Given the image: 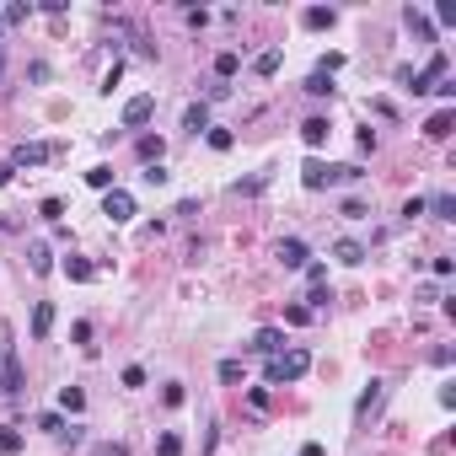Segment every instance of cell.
<instances>
[{"instance_id":"obj_1","label":"cell","mask_w":456,"mask_h":456,"mask_svg":"<svg viewBox=\"0 0 456 456\" xmlns=\"http://www.w3.org/2000/svg\"><path fill=\"white\" fill-rule=\"evenodd\" d=\"M312 371V354L306 349H279V354H268V386H290V381H300V376Z\"/></svg>"},{"instance_id":"obj_2","label":"cell","mask_w":456,"mask_h":456,"mask_svg":"<svg viewBox=\"0 0 456 456\" xmlns=\"http://www.w3.org/2000/svg\"><path fill=\"white\" fill-rule=\"evenodd\" d=\"M360 178H365V172L354 167V161H338V167H327V161H317V156H312L306 167H300V183H306L312 193H317V188H327V183H360Z\"/></svg>"},{"instance_id":"obj_3","label":"cell","mask_w":456,"mask_h":456,"mask_svg":"<svg viewBox=\"0 0 456 456\" xmlns=\"http://www.w3.org/2000/svg\"><path fill=\"white\" fill-rule=\"evenodd\" d=\"M27 376H22V354H16V344L6 338V349H0V392L6 397H22Z\"/></svg>"},{"instance_id":"obj_4","label":"cell","mask_w":456,"mask_h":456,"mask_svg":"<svg viewBox=\"0 0 456 456\" xmlns=\"http://www.w3.org/2000/svg\"><path fill=\"white\" fill-rule=\"evenodd\" d=\"M60 151H65V145H38V140L27 145V140H22V145L11 151V172H16V167H43V161H54Z\"/></svg>"},{"instance_id":"obj_5","label":"cell","mask_w":456,"mask_h":456,"mask_svg":"<svg viewBox=\"0 0 456 456\" xmlns=\"http://www.w3.org/2000/svg\"><path fill=\"white\" fill-rule=\"evenodd\" d=\"M151 113H156V97H151V92L129 97V102H124V129H140V124H151Z\"/></svg>"},{"instance_id":"obj_6","label":"cell","mask_w":456,"mask_h":456,"mask_svg":"<svg viewBox=\"0 0 456 456\" xmlns=\"http://www.w3.org/2000/svg\"><path fill=\"white\" fill-rule=\"evenodd\" d=\"M102 215H108L113 226H124V220L134 215V199H129L124 188H108V193H102Z\"/></svg>"},{"instance_id":"obj_7","label":"cell","mask_w":456,"mask_h":456,"mask_svg":"<svg viewBox=\"0 0 456 456\" xmlns=\"http://www.w3.org/2000/svg\"><path fill=\"white\" fill-rule=\"evenodd\" d=\"M247 349L252 354H279V349H285V327H258V333L247 338Z\"/></svg>"},{"instance_id":"obj_8","label":"cell","mask_w":456,"mask_h":456,"mask_svg":"<svg viewBox=\"0 0 456 456\" xmlns=\"http://www.w3.org/2000/svg\"><path fill=\"white\" fill-rule=\"evenodd\" d=\"M381 397H386V381H371V386H365V392H360V403H354V419H371V413L376 408H381Z\"/></svg>"},{"instance_id":"obj_9","label":"cell","mask_w":456,"mask_h":456,"mask_svg":"<svg viewBox=\"0 0 456 456\" xmlns=\"http://www.w3.org/2000/svg\"><path fill=\"white\" fill-rule=\"evenodd\" d=\"M306 258H312V252H306V241H300V237L279 241V264H285V268H306Z\"/></svg>"},{"instance_id":"obj_10","label":"cell","mask_w":456,"mask_h":456,"mask_svg":"<svg viewBox=\"0 0 456 456\" xmlns=\"http://www.w3.org/2000/svg\"><path fill=\"white\" fill-rule=\"evenodd\" d=\"M333 258H338L344 268H360V264H365V241H354V237L333 241Z\"/></svg>"},{"instance_id":"obj_11","label":"cell","mask_w":456,"mask_h":456,"mask_svg":"<svg viewBox=\"0 0 456 456\" xmlns=\"http://www.w3.org/2000/svg\"><path fill=\"white\" fill-rule=\"evenodd\" d=\"M300 22L312 27V33H322V27L338 22V11H333V6H306V11H300Z\"/></svg>"},{"instance_id":"obj_12","label":"cell","mask_w":456,"mask_h":456,"mask_svg":"<svg viewBox=\"0 0 456 456\" xmlns=\"http://www.w3.org/2000/svg\"><path fill=\"white\" fill-rule=\"evenodd\" d=\"M327 134H333V124H327V119H306V124H300V140L312 145V151H317V145H327Z\"/></svg>"},{"instance_id":"obj_13","label":"cell","mask_w":456,"mask_h":456,"mask_svg":"<svg viewBox=\"0 0 456 456\" xmlns=\"http://www.w3.org/2000/svg\"><path fill=\"white\" fill-rule=\"evenodd\" d=\"M161 156H167V145H161V134H140V161H145V167H156Z\"/></svg>"},{"instance_id":"obj_14","label":"cell","mask_w":456,"mask_h":456,"mask_svg":"<svg viewBox=\"0 0 456 456\" xmlns=\"http://www.w3.org/2000/svg\"><path fill=\"white\" fill-rule=\"evenodd\" d=\"M183 129H188V134H205L210 129V108H205V102H193V108L183 113Z\"/></svg>"},{"instance_id":"obj_15","label":"cell","mask_w":456,"mask_h":456,"mask_svg":"<svg viewBox=\"0 0 456 456\" xmlns=\"http://www.w3.org/2000/svg\"><path fill=\"white\" fill-rule=\"evenodd\" d=\"M424 210H430L435 220H456V199H451V193H435V199H424Z\"/></svg>"},{"instance_id":"obj_16","label":"cell","mask_w":456,"mask_h":456,"mask_svg":"<svg viewBox=\"0 0 456 456\" xmlns=\"http://www.w3.org/2000/svg\"><path fill=\"white\" fill-rule=\"evenodd\" d=\"M241 70V54H237V48H226V54H215V75H220V86H226L231 81V75H237Z\"/></svg>"},{"instance_id":"obj_17","label":"cell","mask_w":456,"mask_h":456,"mask_svg":"<svg viewBox=\"0 0 456 456\" xmlns=\"http://www.w3.org/2000/svg\"><path fill=\"white\" fill-rule=\"evenodd\" d=\"M48 327H54V306L38 300V306H33V338H48Z\"/></svg>"},{"instance_id":"obj_18","label":"cell","mask_w":456,"mask_h":456,"mask_svg":"<svg viewBox=\"0 0 456 456\" xmlns=\"http://www.w3.org/2000/svg\"><path fill=\"white\" fill-rule=\"evenodd\" d=\"M65 274H70L75 285H86V279L97 274V264H86V258H75V252H70V258H65Z\"/></svg>"},{"instance_id":"obj_19","label":"cell","mask_w":456,"mask_h":456,"mask_svg":"<svg viewBox=\"0 0 456 456\" xmlns=\"http://www.w3.org/2000/svg\"><path fill=\"white\" fill-rule=\"evenodd\" d=\"M403 22H408V33H419L424 43H430V38H435V27L424 22V11H419V6H408V11H403Z\"/></svg>"},{"instance_id":"obj_20","label":"cell","mask_w":456,"mask_h":456,"mask_svg":"<svg viewBox=\"0 0 456 456\" xmlns=\"http://www.w3.org/2000/svg\"><path fill=\"white\" fill-rule=\"evenodd\" d=\"M0 456H22V430L0 424Z\"/></svg>"},{"instance_id":"obj_21","label":"cell","mask_w":456,"mask_h":456,"mask_svg":"<svg viewBox=\"0 0 456 456\" xmlns=\"http://www.w3.org/2000/svg\"><path fill=\"white\" fill-rule=\"evenodd\" d=\"M279 65H285V54H279V48H264V54L252 60V70H258V75H274Z\"/></svg>"},{"instance_id":"obj_22","label":"cell","mask_w":456,"mask_h":456,"mask_svg":"<svg viewBox=\"0 0 456 456\" xmlns=\"http://www.w3.org/2000/svg\"><path fill=\"white\" fill-rule=\"evenodd\" d=\"M424 134H430V140H445V134H451V108H440V113H435V119L424 124Z\"/></svg>"},{"instance_id":"obj_23","label":"cell","mask_w":456,"mask_h":456,"mask_svg":"<svg viewBox=\"0 0 456 456\" xmlns=\"http://www.w3.org/2000/svg\"><path fill=\"white\" fill-rule=\"evenodd\" d=\"M220 381H226V386H241V381H247V365H241V360H220Z\"/></svg>"},{"instance_id":"obj_24","label":"cell","mask_w":456,"mask_h":456,"mask_svg":"<svg viewBox=\"0 0 456 456\" xmlns=\"http://www.w3.org/2000/svg\"><path fill=\"white\" fill-rule=\"evenodd\" d=\"M27 268H33V274H48V268H54V258H48V247H43V241H38V247L27 252Z\"/></svg>"},{"instance_id":"obj_25","label":"cell","mask_w":456,"mask_h":456,"mask_svg":"<svg viewBox=\"0 0 456 456\" xmlns=\"http://www.w3.org/2000/svg\"><path fill=\"white\" fill-rule=\"evenodd\" d=\"M60 408L65 413H81L86 408V392H81V386H65V392H60Z\"/></svg>"},{"instance_id":"obj_26","label":"cell","mask_w":456,"mask_h":456,"mask_svg":"<svg viewBox=\"0 0 456 456\" xmlns=\"http://www.w3.org/2000/svg\"><path fill=\"white\" fill-rule=\"evenodd\" d=\"M306 92H312V97H333V75L312 70V75H306Z\"/></svg>"},{"instance_id":"obj_27","label":"cell","mask_w":456,"mask_h":456,"mask_svg":"<svg viewBox=\"0 0 456 456\" xmlns=\"http://www.w3.org/2000/svg\"><path fill=\"white\" fill-rule=\"evenodd\" d=\"M156 456H183V435H178V430H167V435L156 440Z\"/></svg>"},{"instance_id":"obj_28","label":"cell","mask_w":456,"mask_h":456,"mask_svg":"<svg viewBox=\"0 0 456 456\" xmlns=\"http://www.w3.org/2000/svg\"><path fill=\"white\" fill-rule=\"evenodd\" d=\"M38 215H43L48 226H60V215H65V199H43V205H38Z\"/></svg>"},{"instance_id":"obj_29","label":"cell","mask_w":456,"mask_h":456,"mask_svg":"<svg viewBox=\"0 0 456 456\" xmlns=\"http://www.w3.org/2000/svg\"><path fill=\"white\" fill-rule=\"evenodd\" d=\"M231 145H237V134H231V129H215V124H210V151H231Z\"/></svg>"},{"instance_id":"obj_30","label":"cell","mask_w":456,"mask_h":456,"mask_svg":"<svg viewBox=\"0 0 456 456\" xmlns=\"http://www.w3.org/2000/svg\"><path fill=\"white\" fill-rule=\"evenodd\" d=\"M86 183H92V188H102V193H108V188H113V167H92V172H86Z\"/></svg>"},{"instance_id":"obj_31","label":"cell","mask_w":456,"mask_h":456,"mask_svg":"<svg viewBox=\"0 0 456 456\" xmlns=\"http://www.w3.org/2000/svg\"><path fill=\"white\" fill-rule=\"evenodd\" d=\"M27 16H33V6H6V11H0V22L16 27V22H27Z\"/></svg>"},{"instance_id":"obj_32","label":"cell","mask_w":456,"mask_h":456,"mask_svg":"<svg viewBox=\"0 0 456 456\" xmlns=\"http://www.w3.org/2000/svg\"><path fill=\"white\" fill-rule=\"evenodd\" d=\"M183 397H188V392H183V381H167V386H161V403H167V408H178Z\"/></svg>"},{"instance_id":"obj_33","label":"cell","mask_w":456,"mask_h":456,"mask_svg":"<svg viewBox=\"0 0 456 456\" xmlns=\"http://www.w3.org/2000/svg\"><path fill=\"white\" fill-rule=\"evenodd\" d=\"M285 322H290V327H306V322H312V306H290Z\"/></svg>"},{"instance_id":"obj_34","label":"cell","mask_w":456,"mask_h":456,"mask_svg":"<svg viewBox=\"0 0 456 456\" xmlns=\"http://www.w3.org/2000/svg\"><path fill=\"white\" fill-rule=\"evenodd\" d=\"M38 430H48V435H65V419H60V413H38Z\"/></svg>"},{"instance_id":"obj_35","label":"cell","mask_w":456,"mask_h":456,"mask_svg":"<svg viewBox=\"0 0 456 456\" xmlns=\"http://www.w3.org/2000/svg\"><path fill=\"white\" fill-rule=\"evenodd\" d=\"M338 215H344V220H365V215H371V210H365L360 199H344V210H338Z\"/></svg>"},{"instance_id":"obj_36","label":"cell","mask_w":456,"mask_h":456,"mask_svg":"<svg viewBox=\"0 0 456 456\" xmlns=\"http://www.w3.org/2000/svg\"><path fill=\"white\" fill-rule=\"evenodd\" d=\"M140 178H145V183H151V188H161V183H167V178H172V172H167V167H161V161H156V167H145V172H140Z\"/></svg>"},{"instance_id":"obj_37","label":"cell","mask_w":456,"mask_h":456,"mask_svg":"<svg viewBox=\"0 0 456 456\" xmlns=\"http://www.w3.org/2000/svg\"><path fill=\"white\" fill-rule=\"evenodd\" d=\"M435 22H440V27H456V6H451V0H440V6H435Z\"/></svg>"},{"instance_id":"obj_38","label":"cell","mask_w":456,"mask_h":456,"mask_svg":"<svg viewBox=\"0 0 456 456\" xmlns=\"http://www.w3.org/2000/svg\"><path fill=\"white\" fill-rule=\"evenodd\" d=\"M430 268H435V274H440V279H451V274H456V258H435Z\"/></svg>"},{"instance_id":"obj_39","label":"cell","mask_w":456,"mask_h":456,"mask_svg":"<svg viewBox=\"0 0 456 456\" xmlns=\"http://www.w3.org/2000/svg\"><path fill=\"white\" fill-rule=\"evenodd\" d=\"M306 279H312V285H327V264H306Z\"/></svg>"},{"instance_id":"obj_40","label":"cell","mask_w":456,"mask_h":456,"mask_svg":"<svg viewBox=\"0 0 456 456\" xmlns=\"http://www.w3.org/2000/svg\"><path fill=\"white\" fill-rule=\"evenodd\" d=\"M300 456H327V451H322L317 440H306V445H300Z\"/></svg>"},{"instance_id":"obj_41","label":"cell","mask_w":456,"mask_h":456,"mask_svg":"<svg viewBox=\"0 0 456 456\" xmlns=\"http://www.w3.org/2000/svg\"><path fill=\"white\" fill-rule=\"evenodd\" d=\"M6 183H11V161H0V188H6Z\"/></svg>"},{"instance_id":"obj_42","label":"cell","mask_w":456,"mask_h":456,"mask_svg":"<svg viewBox=\"0 0 456 456\" xmlns=\"http://www.w3.org/2000/svg\"><path fill=\"white\" fill-rule=\"evenodd\" d=\"M0 75H6V43H0Z\"/></svg>"},{"instance_id":"obj_43","label":"cell","mask_w":456,"mask_h":456,"mask_svg":"<svg viewBox=\"0 0 456 456\" xmlns=\"http://www.w3.org/2000/svg\"><path fill=\"white\" fill-rule=\"evenodd\" d=\"M0 27H6V22H0Z\"/></svg>"}]
</instances>
